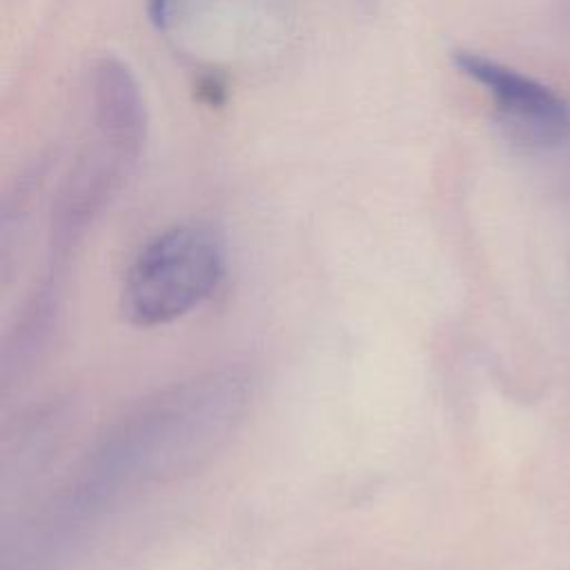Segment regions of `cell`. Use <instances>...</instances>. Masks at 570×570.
Segmentation results:
<instances>
[{"label":"cell","mask_w":570,"mask_h":570,"mask_svg":"<svg viewBox=\"0 0 570 570\" xmlns=\"http://www.w3.org/2000/svg\"><path fill=\"white\" fill-rule=\"evenodd\" d=\"M225 252L218 236L200 225H180L149 240L129 265L120 292L125 316L136 325L169 323L220 285Z\"/></svg>","instance_id":"6da1fadb"},{"label":"cell","mask_w":570,"mask_h":570,"mask_svg":"<svg viewBox=\"0 0 570 570\" xmlns=\"http://www.w3.org/2000/svg\"><path fill=\"white\" fill-rule=\"evenodd\" d=\"M454 65L463 76L483 87L501 122L521 142L548 149L570 138V107L543 82L479 51H454Z\"/></svg>","instance_id":"7a4b0ae2"}]
</instances>
